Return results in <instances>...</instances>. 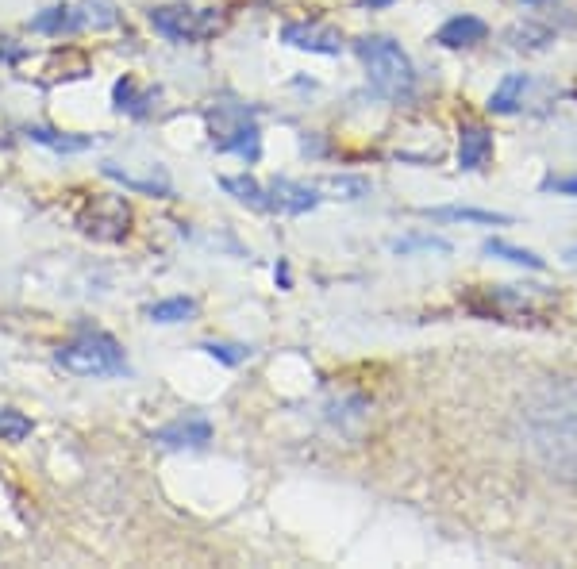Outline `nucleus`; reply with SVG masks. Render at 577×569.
<instances>
[{
  "mask_svg": "<svg viewBox=\"0 0 577 569\" xmlns=\"http://www.w3.org/2000/svg\"><path fill=\"white\" fill-rule=\"evenodd\" d=\"M197 312V300L189 297H170V300H158V304H151V323H185L189 316Z\"/></svg>",
  "mask_w": 577,
  "mask_h": 569,
  "instance_id": "nucleus-21",
  "label": "nucleus"
},
{
  "mask_svg": "<svg viewBox=\"0 0 577 569\" xmlns=\"http://www.w3.org/2000/svg\"><path fill=\"white\" fill-rule=\"evenodd\" d=\"M524 435L554 477L577 481V381L551 385L527 404Z\"/></svg>",
  "mask_w": 577,
  "mask_h": 569,
  "instance_id": "nucleus-1",
  "label": "nucleus"
},
{
  "mask_svg": "<svg viewBox=\"0 0 577 569\" xmlns=\"http://www.w3.org/2000/svg\"><path fill=\"white\" fill-rule=\"evenodd\" d=\"M216 147L224 150V154H239V158L254 162V158H258V150H262V135H258V127H254V124H243V127H235L227 139H220Z\"/></svg>",
  "mask_w": 577,
  "mask_h": 569,
  "instance_id": "nucleus-15",
  "label": "nucleus"
},
{
  "mask_svg": "<svg viewBox=\"0 0 577 569\" xmlns=\"http://www.w3.org/2000/svg\"><path fill=\"white\" fill-rule=\"evenodd\" d=\"M366 8H389V4H397V0H362Z\"/></svg>",
  "mask_w": 577,
  "mask_h": 569,
  "instance_id": "nucleus-29",
  "label": "nucleus"
},
{
  "mask_svg": "<svg viewBox=\"0 0 577 569\" xmlns=\"http://www.w3.org/2000/svg\"><path fill=\"white\" fill-rule=\"evenodd\" d=\"M120 20L116 16V4L112 0H85L81 12H77V27H93V31H104Z\"/></svg>",
  "mask_w": 577,
  "mask_h": 569,
  "instance_id": "nucleus-20",
  "label": "nucleus"
},
{
  "mask_svg": "<svg viewBox=\"0 0 577 569\" xmlns=\"http://www.w3.org/2000/svg\"><path fill=\"white\" fill-rule=\"evenodd\" d=\"M489 154H493V135H489V127L462 124V131H458V166L474 174V170H481V166L489 162Z\"/></svg>",
  "mask_w": 577,
  "mask_h": 569,
  "instance_id": "nucleus-10",
  "label": "nucleus"
},
{
  "mask_svg": "<svg viewBox=\"0 0 577 569\" xmlns=\"http://www.w3.org/2000/svg\"><path fill=\"white\" fill-rule=\"evenodd\" d=\"M204 350H208L212 358H220L224 366H239V362L251 358V347H231V343H204Z\"/></svg>",
  "mask_w": 577,
  "mask_h": 569,
  "instance_id": "nucleus-27",
  "label": "nucleus"
},
{
  "mask_svg": "<svg viewBox=\"0 0 577 569\" xmlns=\"http://www.w3.org/2000/svg\"><path fill=\"white\" fill-rule=\"evenodd\" d=\"M527 74H508L493 89V97H489V112H497V116H512L520 104H524V93H527Z\"/></svg>",
  "mask_w": 577,
  "mask_h": 569,
  "instance_id": "nucleus-13",
  "label": "nucleus"
},
{
  "mask_svg": "<svg viewBox=\"0 0 577 569\" xmlns=\"http://www.w3.org/2000/svg\"><path fill=\"white\" fill-rule=\"evenodd\" d=\"M316 189H320V193H331L335 200H362L370 193V181H366V177H324Z\"/></svg>",
  "mask_w": 577,
  "mask_h": 569,
  "instance_id": "nucleus-22",
  "label": "nucleus"
},
{
  "mask_svg": "<svg viewBox=\"0 0 577 569\" xmlns=\"http://www.w3.org/2000/svg\"><path fill=\"white\" fill-rule=\"evenodd\" d=\"M358 58L370 74V85H374L381 97H408L412 85H416V70H412V58L401 50V43L385 39V35H366L358 39Z\"/></svg>",
  "mask_w": 577,
  "mask_h": 569,
  "instance_id": "nucleus-2",
  "label": "nucleus"
},
{
  "mask_svg": "<svg viewBox=\"0 0 577 569\" xmlns=\"http://www.w3.org/2000/svg\"><path fill=\"white\" fill-rule=\"evenodd\" d=\"M112 97H116V108H120V112H131V116H147V112H151V93H139L135 77L116 81Z\"/></svg>",
  "mask_w": 577,
  "mask_h": 569,
  "instance_id": "nucleus-18",
  "label": "nucleus"
},
{
  "mask_svg": "<svg viewBox=\"0 0 577 569\" xmlns=\"http://www.w3.org/2000/svg\"><path fill=\"white\" fill-rule=\"evenodd\" d=\"M77 27V12L70 4H54L47 12H39L35 20H31V31H39V35H62V31H70Z\"/></svg>",
  "mask_w": 577,
  "mask_h": 569,
  "instance_id": "nucleus-16",
  "label": "nucleus"
},
{
  "mask_svg": "<svg viewBox=\"0 0 577 569\" xmlns=\"http://www.w3.org/2000/svg\"><path fill=\"white\" fill-rule=\"evenodd\" d=\"M220 189L231 193V197L239 200V204H247V208H266V189L254 181V177H220Z\"/></svg>",
  "mask_w": 577,
  "mask_h": 569,
  "instance_id": "nucleus-17",
  "label": "nucleus"
},
{
  "mask_svg": "<svg viewBox=\"0 0 577 569\" xmlns=\"http://www.w3.org/2000/svg\"><path fill=\"white\" fill-rule=\"evenodd\" d=\"M24 135L31 143H39V147H47V150H58V154H81V150H89L97 143L93 135H66V131H51V127H27Z\"/></svg>",
  "mask_w": 577,
  "mask_h": 569,
  "instance_id": "nucleus-12",
  "label": "nucleus"
},
{
  "mask_svg": "<svg viewBox=\"0 0 577 569\" xmlns=\"http://www.w3.org/2000/svg\"><path fill=\"white\" fill-rule=\"evenodd\" d=\"M508 43L516 50H543L547 43H554V35H551V27H543V24H512L508 27Z\"/></svg>",
  "mask_w": 577,
  "mask_h": 569,
  "instance_id": "nucleus-19",
  "label": "nucleus"
},
{
  "mask_svg": "<svg viewBox=\"0 0 577 569\" xmlns=\"http://www.w3.org/2000/svg\"><path fill=\"white\" fill-rule=\"evenodd\" d=\"M151 27L158 35L174 39V43H197V39H208L220 27V16L185 8V4H162V8H151Z\"/></svg>",
  "mask_w": 577,
  "mask_h": 569,
  "instance_id": "nucleus-4",
  "label": "nucleus"
},
{
  "mask_svg": "<svg viewBox=\"0 0 577 569\" xmlns=\"http://www.w3.org/2000/svg\"><path fill=\"white\" fill-rule=\"evenodd\" d=\"M281 43H289L293 50H308V54H343V35L324 24H285Z\"/></svg>",
  "mask_w": 577,
  "mask_h": 569,
  "instance_id": "nucleus-8",
  "label": "nucleus"
},
{
  "mask_svg": "<svg viewBox=\"0 0 577 569\" xmlns=\"http://www.w3.org/2000/svg\"><path fill=\"white\" fill-rule=\"evenodd\" d=\"M489 35V27L485 20H477V16H454L447 24L435 31V43H443V47L451 50H462V47H474Z\"/></svg>",
  "mask_w": 577,
  "mask_h": 569,
  "instance_id": "nucleus-11",
  "label": "nucleus"
},
{
  "mask_svg": "<svg viewBox=\"0 0 577 569\" xmlns=\"http://www.w3.org/2000/svg\"><path fill=\"white\" fill-rule=\"evenodd\" d=\"M316 204H320V189H312V185H301V181H289V177H277L274 185L266 189V208L289 212V216L312 212Z\"/></svg>",
  "mask_w": 577,
  "mask_h": 569,
  "instance_id": "nucleus-9",
  "label": "nucleus"
},
{
  "mask_svg": "<svg viewBox=\"0 0 577 569\" xmlns=\"http://www.w3.org/2000/svg\"><path fill=\"white\" fill-rule=\"evenodd\" d=\"M104 174L112 177V181H120L124 189H139V193H154V197H170V181H166L162 170L154 177H139V174H131V170H120L116 162H104Z\"/></svg>",
  "mask_w": 577,
  "mask_h": 569,
  "instance_id": "nucleus-14",
  "label": "nucleus"
},
{
  "mask_svg": "<svg viewBox=\"0 0 577 569\" xmlns=\"http://www.w3.org/2000/svg\"><path fill=\"white\" fill-rule=\"evenodd\" d=\"M54 358H58L62 370L74 373V377H116V373L127 370L120 343L112 335H104V331H93V335H81L74 343H66Z\"/></svg>",
  "mask_w": 577,
  "mask_h": 569,
  "instance_id": "nucleus-3",
  "label": "nucleus"
},
{
  "mask_svg": "<svg viewBox=\"0 0 577 569\" xmlns=\"http://www.w3.org/2000/svg\"><path fill=\"white\" fill-rule=\"evenodd\" d=\"M393 250H397V254H408V250H439V254H451V243H447V239H435V235H412V239H397Z\"/></svg>",
  "mask_w": 577,
  "mask_h": 569,
  "instance_id": "nucleus-26",
  "label": "nucleus"
},
{
  "mask_svg": "<svg viewBox=\"0 0 577 569\" xmlns=\"http://www.w3.org/2000/svg\"><path fill=\"white\" fill-rule=\"evenodd\" d=\"M208 439H212V423L204 416H181L151 435V443L166 446V450H201Z\"/></svg>",
  "mask_w": 577,
  "mask_h": 569,
  "instance_id": "nucleus-7",
  "label": "nucleus"
},
{
  "mask_svg": "<svg viewBox=\"0 0 577 569\" xmlns=\"http://www.w3.org/2000/svg\"><path fill=\"white\" fill-rule=\"evenodd\" d=\"M431 220H474V223H508V216L497 212H474V208H431Z\"/></svg>",
  "mask_w": 577,
  "mask_h": 569,
  "instance_id": "nucleus-25",
  "label": "nucleus"
},
{
  "mask_svg": "<svg viewBox=\"0 0 577 569\" xmlns=\"http://www.w3.org/2000/svg\"><path fill=\"white\" fill-rule=\"evenodd\" d=\"M485 304L489 312L497 316H512V320H535L551 308V297L531 289V285H504V289H489L485 293Z\"/></svg>",
  "mask_w": 577,
  "mask_h": 569,
  "instance_id": "nucleus-6",
  "label": "nucleus"
},
{
  "mask_svg": "<svg viewBox=\"0 0 577 569\" xmlns=\"http://www.w3.org/2000/svg\"><path fill=\"white\" fill-rule=\"evenodd\" d=\"M485 254H497V258H504V262H512V266H527V270H543V266H547L539 254L512 247V243H504V239H489V243H485Z\"/></svg>",
  "mask_w": 577,
  "mask_h": 569,
  "instance_id": "nucleus-23",
  "label": "nucleus"
},
{
  "mask_svg": "<svg viewBox=\"0 0 577 569\" xmlns=\"http://www.w3.org/2000/svg\"><path fill=\"white\" fill-rule=\"evenodd\" d=\"M31 435V420L16 408H0V439L4 443H24Z\"/></svg>",
  "mask_w": 577,
  "mask_h": 569,
  "instance_id": "nucleus-24",
  "label": "nucleus"
},
{
  "mask_svg": "<svg viewBox=\"0 0 577 569\" xmlns=\"http://www.w3.org/2000/svg\"><path fill=\"white\" fill-rule=\"evenodd\" d=\"M547 189H554V193H574L577 197V177L574 181H547Z\"/></svg>",
  "mask_w": 577,
  "mask_h": 569,
  "instance_id": "nucleus-28",
  "label": "nucleus"
},
{
  "mask_svg": "<svg viewBox=\"0 0 577 569\" xmlns=\"http://www.w3.org/2000/svg\"><path fill=\"white\" fill-rule=\"evenodd\" d=\"M524 4H543V0H524Z\"/></svg>",
  "mask_w": 577,
  "mask_h": 569,
  "instance_id": "nucleus-30",
  "label": "nucleus"
},
{
  "mask_svg": "<svg viewBox=\"0 0 577 569\" xmlns=\"http://www.w3.org/2000/svg\"><path fill=\"white\" fill-rule=\"evenodd\" d=\"M77 227H81L85 235L101 239V243H120V239H127V231H131V208H127L124 197H93L81 208Z\"/></svg>",
  "mask_w": 577,
  "mask_h": 569,
  "instance_id": "nucleus-5",
  "label": "nucleus"
}]
</instances>
